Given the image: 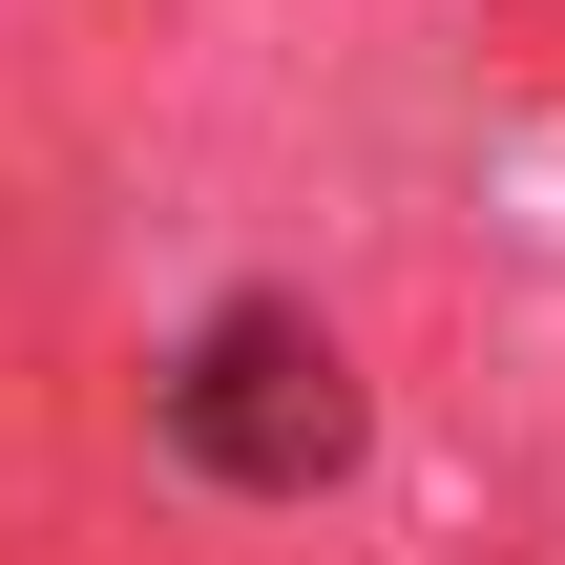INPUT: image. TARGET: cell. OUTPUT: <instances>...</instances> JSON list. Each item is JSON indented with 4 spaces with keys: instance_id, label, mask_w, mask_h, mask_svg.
Wrapping results in <instances>:
<instances>
[{
    "instance_id": "obj_1",
    "label": "cell",
    "mask_w": 565,
    "mask_h": 565,
    "mask_svg": "<svg viewBox=\"0 0 565 565\" xmlns=\"http://www.w3.org/2000/svg\"><path fill=\"white\" fill-rule=\"evenodd\" d=\"M168 461L231 482V503H315V482L356 461V356H335V315H315V294L189 315V356H168Z\"/></svg>"
}]
</instances>
